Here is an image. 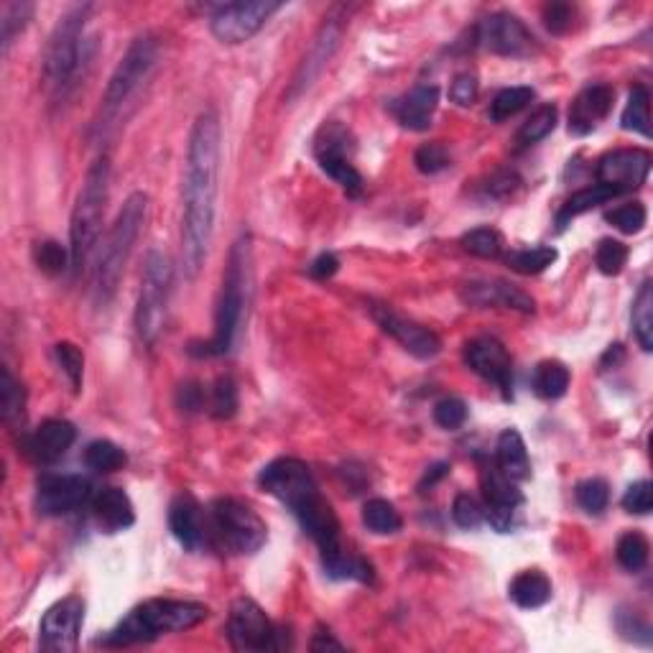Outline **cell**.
<instances>
[{"label":"cell","mask_w":653,"mask_h":653,"mask_svg":"<svg viewBox=\"0 0 653 653\" xmlns=\"http://www.w3.org/2000/svg\"><path fill=\"white\" fill-rule=\"evenodd\" d=\"M212 526L222 544L235 554H256L268 539L261 516L235 498H220L212 503Z\"/></svg>","instance_id":"ba28073f"},{"label":"cell","mask_w":653,"mask_h":653,"mask_svg":"<svg viewBox=\"0 0 653 653\" xmlns=\"http://www.w3.org/2000/svg\"><path fill=\"white\" fill-rule=\"evenodd\" d=\"M363 523L368 526V531L378 536H388V534H398L404 521H401V513L396 511L393 503L383 498H373L365 503L363 508Z\"/></svg>","instance_id":"4dcf8cb0"},{"label":"cell","mask_w":653,"mask_h":653,"mask_svg":"<svg viewBox=\"0 0 653 653\" xmlns=\"http://www.w3.org/2000/svg\"><path fill=\"white\" fill-rule=\"evenodd\" d=\"M67 263L72 266V253H67L54 240H44V243L36 245V266L49 276H59L62 271H67Z\"/></svg>","instance_id":"f6af8a7d"},{"label":"cell","mask_w":653,"mask_h":653,"mask_svg":"<svg viewBox=\"0 0 653 653\" xmlns=\"http://www.w3.org/2000/svg\"><path fill=\"white\" fill-rule=\"evenodd\" d=\"M557 248L551 245H536V248H521L508 253L506 263L516 273H523V276H536V273L546 271L551 263L557 261Z\"/></svg>","instance_id":"d6a6232c"},{"label":"cell","mask_w":653,"mask_h":653,"mask_svg":"<svg viewBox=\"0 0 653 653\" xmlns=\"http://www.w3.org/2000/svg\"><path fill=\"white\" fill-rule=\"evenodd\" d=\"M477 44L498 57H526L534 46V36L511 13H493L475 29Z\"/></svg>","instance_id":"5bb4252c"},{"label":"cell","mask_w":653,"mask_h":653,"mask_svg":"<svg viewBox=\"0 0 653 653\" xmlns=\"http://www.w3.org/2000/svg\"><path fill=\"white\" fill-rule=\"evenodd\" d=\"M340 36H342L340 23L335 21L324 23L322 29H319L317 39H314L312 49H309V54L304 57V62H301L299 72H296L289 97H296L299 92H304L314 80H317L319 74H322V69L327 67V62L332 59V54H335L337 46H340Z\"/></svg>","instance_id":"7402d4cb"},{"label":"cell","mask_w":653,"mask_h":653,"mask_svg":"<svg viewBox=\"0 0 653 653\" xmlns=\"http://www.w3.org/2000/svg\"><path fill=\"white\" fill-rule=\"evenodd\" d=\"M85 620V602L77 595L59 600L46 610L39 628L41 651L49 653H72L80 641V628Z\"/></svg>","instance_id":"7c38bea8"},{"label":"cell","mask_w":653,"mask_h":653,"mask_svg":"<svg viewBox=\"0 0 653 653\" xmlns=\"http://www.w3.org/2000/svg\"><path fill=\"white\" fill-rule=\"evenodd\" d=\"M92 495V485L82 475H46L39 480L36 508L44 516H67L85 506Z\"/></svg>","instance_id":"2e32d148"},{"label":"cell","mask_w":653,"mask_h":653,"mask_svg":"<svg viewBox=\"0 0 653 653\" xmlns=\"http://www.w3.org/2000/svg\"><path fill=\"white\" fill-rule=\"evenodd\" d=\"M483 495H485V518L498 534H506L513 526V513L523 503L521 490L511 477L500 470L483 472Z\"/></svg>","instance_id":"d6986e66"},{"label":"cell","mask_w":653,"mask_h":653,"mask_svg":"<svg viewBox=\"0 0 653 653\" xmlns=\"http://www.w3.org/2000/svg\"><path fill=\"white\" fill-rule=\"evenodd\" d=\"M182 406L187 411H194L202 406V393H199L197 386H182Z\"/></svg>","instance_id":"6f0895ef"},{"label":"cell","mask_w":653,"mask_h":653,"mask_svg":"<svg viewBox=\"0 0 653 653\" xmlns=\"http://www.w3.org/2000/svg\"><path fill=\"white\" fill-rule=\"evenodd\" d=\"M90 16V6H74L72 11L59 18L44 57V74L49 87L64 90L74 77L80 62H85V23Z\"/></svg>","instance_id":"8992f818"},{"label":"cell","mask_w":653,"mask_h":653,"mask_svg":"<svg viewBox=\"0 0 653 653\" xmlns=\"http://www.w3.org/2000/svg\"><path fill=\"white\" fill-rule=\"evenodd\" d=\"M373 319L381 324L383 332H388L393 340L401 342L406 353H411L414 358L432 360V358H437L439 350H442V342H439V337L434 335L432 330H426V327H421V324L401 317V314L393 312L391 307L375 304Z\"/></svg>","instance_id":"ac0fdd59"},{"label":"cell","mask_w":653,"mask_h":653,"mask_svg":"<svg viewBox=\"0 0 653 653\" xmlns=\"http://www.w3.org/2000/svg\"><path fill=\"white\" fill-rule=\"evenodd\" d=\"M648 174H651V154L643 148H618L597 161V184L613 189L615 194L643 187Z\"/></svg>","instance_id":"4fadbf2b"},{"label":"cell","mask_w":653,"mask_h":653,"mask_svg":"<svg viewBox=\"0 0 653 653\" xmlns=\"http://www.w3.org/2000/svg\"><path fill=\"white\" fill-rule=\"evenodd\" d=\"M210 610L189 600H148L125 615L115 631L108 633L105 646H133L151 643L166 633H182L207 620Z\"/></svg>","instance_id":"7a4b0ae2"},{"label":"cell","mask_w":653,"mask_h":653,"mask_svg":"<svg viewBox=\"0 0 653 653\" xmlns=\"http://www.w3.org/2000/svg\"><path fill=\"white\" fill-rule=\"evenodd\" d=\"M452 518L460 529H477L485 518V506H480V500L470 493H460L452 506Z\"/></svg>","instance_id":"c3c4849f"},{"label":"cell","mask_w":653,"mask_h":653,"mask_svg":"<svg viewBox=\"0 0 653 653\" xmlns=\"http://www.w3.org/2000/svg\"><path fill=\"white\" fill-rule=\"evenodd\" d=\"M220 179V120L205 110L192 125L184 171L182 215V261L189 279H197L210 253L217 215V184Z\"/></svg>","instance_id":"6da1fadb"},{"label":"cell","mask_w":653,"mask_h":653,"mask_svg":"<svg viewBox=\"0 0 653 653\" xmlns=\"http://www.w3.org/2000/svg\"><path fill=\"white\" fill-rule=\"evenodd\" d=\"M228 638L238 651H276L281 648L279 631L273 628L271 620L248 597L233 602L228 618Z\"/></svg>","instance_id":"8fae6325"},{"label":"cell","mask_w":653,"mask_h":653,"mask_svg":"<svg viewBox=\"0 0 653 653\" xmlns=\"http://www.w3.org/2000/svg\"><path fill=\"white\" fill-rule=\"evenodd\" d=\"M465 363L470 365L472 373H477L488 383H495L506 396H511L513 365L503 342H498L495 337L470 340L465 345Z\"/></svg>","instance_id":"e0dca14e"},{"label":"cell","mask_w":653,"mask_h":653,"mask_svg":"<svg viewBox=\"0 0 653 653\" xmlns=\"http://www.w3.org/2000/svg\"><path fill=\"white\" fill-rule=\"evenodd\" d=\"M54 353H57L59 365H62L64 375L69 378L74 391H80L82 388V373H85V358H82L80 347L72 345V342H59L54 347Z\"/></svg>","instance_id":"7dc6e473"},{"label":"cell","mask_w":653,"mask_h":653,"mask_svg":"<svg viewBox=\"0 0 653 653\" xmlns=\"http://www.w3.org/2000/svg\"><path fill=\"white\" fill-rule=\"evenodd\" d=\"M544 23L551 34H564L572 26V8L567 3H551L544 11Z\"/></svg>","instance_id":"db71d44e"},{"label":"cell","mask_w":653,"mask_h":653,"mask_svg":"<svg viewBox=\"0 0 653 653\" xmlns=\"http://www.w3.org/2000/svg\"><path fill=\"white\" fill-rule=\"evenodd\" d=\"M279 8L281 3H271V0L220 6L210 18L212 36L222 44H243V41L253 39Z\"/></svg>","instance_id":"30bf717a"},{"label":"cell","mask_w":653,"mask_h":653,"mask_svg":"<svg viewBox=\"0 0 653 653\" xmlns=\"http://www.w3.org/2000/svg\"><path fill=\"white\" fill-rule=\"evenodd\" d=\"M531 100H534V90H531V87H506V90H500L493 103H490V118H493L495 123L513 118V115L521 113Z\"/></svg>","instance_id":"e575fe53"},{"label":"cell","mask_w":653,"mask_h":653,"mask_svg":"<svg viewBox=\"0 0 653 653\" xmlns=\"http://www.w3.org/2000/svg\"><path fill=\"white\" fill-rule=\"evenodd\" d=\"M618 562L620 567L628 569V572H641L648 564V541L646 536L638 534V531H628V534L620 536L618 541Z\"/></svg>","instance_id":"8d00e7d4"},{"label":"cell","mask_w":653,"mask_h":653,"mask_svg":"<svg viewBox=\"0 0 653 653\" xmlns=\"http://www.w3.org/2000/svg\"><path fill=\"white\" fill-rule=\"evenodd\" d=\"M85 462L95 472H115L125 465V452L110 439H97L87 447Z\"/></svg>","instance_id":"d590c367"},{"label":"cell","mask_w":653,"mask_h":653,"mask_svg":"<svg viewBox=\"0 0 653 653\" xmlns=\"http://www.w3.org/2000/svg\"><path fill=\"white\" fill-rule=\"evenodd\" d=\"M340 271V261H337L335 253H322V256L317 258V261L309 266V273H312V279H332L335 273Z\"/></svg>","instance_id":"11a10c76"},{"label":"cell","mask_w":653,"mask_h":653,"mask_svg":"<svg viewBox=\"0 0 653 653\" xmlns=\"http://www.w3.org/2000/svg\"><path fill=\"white\" fill-rule=\"evenodd\" d=\"M498 470L506 477H511L513 483H523L531 477V460H529V449H526V442H523L521 434L516 429H506V432L498 437Z\"/></svg>","instance_id":"4316f807"},{"label":"cell","mask_w":653,"mask_h":653,"mask_svg":"<svg viewBox=\"0 0 653 653\" xmlns=\"http://www.w3.org/2000/svg\"><path fill=\"white\" fill-rule=\"evenodd\" d=\"M467 419V404L462 401V398H442L437 406H434V421H437L442 429H449V432H455V429H460L462 424H465Z\"/></svg>","instance_id":"681fc988"},{"label":"cell","mask_w":653,"mask_h":653,"mask_svg":"<svg viewBox=\"0 0 653 653\" xmlns=\"http://www.w3.org/2000/svg\"><path fill=\"white\" fill-rule=\"evenodd\" d=\"M462 299L472 307H503L516 312H534V299L506 281H470L462 286Z\"/></svg>","instance_id":"ffe728a7"},{"label":"cell","mask_w":653,"mask_h":653,"mask_svg":"<svg viewBox=\"0 0 653 653\" xmlns=\"http://www.w3.org/2000/svg\"><path fill=\"white\" fill-rule=\"evenodd\" d=\"M605 220H608L613 228H618L620 233L636 235L641 233L643 225H646L648 212L641 202H628V205H620L615 207V210H610L608 215H605Z\"/></svg>","instance_id":"ab89813d"},{"label":"cell","mask_w":653,"mask_h":653,"mask_svg":"<svg viewBox=\"0 0 653 653\" xmlns=\"http://www.w3.org/2000/svg\"><path fill=\"white\" fill-rule=\"evenodd\" d=\"M169 529L177 541L187 549H197L205 539V523H202V508L192 495H179L169 508Z\"/></svg>","instance_id":"d4e9b609"},{"label":"cell","mask_w":653,"mask_h":653,"mask_svg":"<svg viewBox=\"0 0 653 653\" xmlns=\"http://www.w3.org/2000/svg\"><path fill=\"white\" fill-rule=\"evenodd\" d=\"M477 92H480V85H477L475 74H470V72L457 74L455 82H452V87H449V97H452V103L462 105V108H467V105L475 103Z\"/></svg>","instance_id":"f5cc1de1"},{"label":"cell","mask_w":653,"mask_h":653,"mask_svg":"<svg viewBox=\"0 0 653 653\" xmlns=\"http://www.w3.org/2000/svg\"><path fill=\"white\" fill-rule=\"evenodd\" d=\"M309 648H312V651H342V643L340 641H335V638L330 636V633H324V631H319V633H314V638H312V643H309Z\"/></svg>","instance_id":"9f6ffc18"},{"label":"cell","mask_w":653,"mask_h":653,"mask_svg":"<svg viewBox=\"0 0 653 653\" xmlns=\"http://www.w3.org/2000/svg\"><path fill=\"white\" fill-rule=\"evenodd\" d=\"M414 164L421 174H439V171H444L449 166V151L442 143H424L416 151Z\"/></svg>","instance_id":"f907efd6"},{"label":"cell","mask_w":653,"mask_h":653,"mask_svg":"<svg viewBox=\"0 0 653 653\" xmlns=\"http://www.w3.org/2000/svg\"><path fill=\"white\" fill-rule=\"evenodd\" d=\"M511 597L518 608L523 610H536L541 605L551 600V582L544 572H536V569H529V572H521L516 580L511 582Z\"/></svg>","instance_id":"83f0119b"},{"label":"cell","mask_w":653,"mask_h":653,"mask_svg":"<svg viewBox=\"0 0 653 653\" xmlns=\"http://www.w3.org/2000/svg\"><path fill=\"white\" fill-rule=\"evenodd\" d=\"M633 332H636L638 345L651 353L653 350V284L643 281L636 301H633Z\"/></svg>","instance_id":"f546056e"},{"label":"cell","mask_w":653,"mask_h":653,"mask_svg":"<svg viewBox=\"0 0 653 653\" xmlns=\"http://www.w3.org/2000/svg\"><path fill=\"white\" fill-rule=\"evenodd\" d=\"M462 248L477 258H498L503 253V238L493 228H477L462 235Z\"/></svg>","instance_id":"f35d334b"},{"label":"cell","mask_w":653,"mask_h":653,"mask_svg":"<svg viewBox=\"0 0 653 653\" xmlns=\"http://www.w3.org/2000/svg\"><path fill=\"white\" fill-rule=\"evenodd\" d=\"M577 503H580L587 513H592V516L602 513L610 503L608 483H605V480H600V477L582 480V483L577 485Z\"/></svg>","instance_id":"60d3db41"},{"label":"cell","mask_w":653,"mask_h":653,"mask_svg":"<svg viewBox=\"0 0 653 653\" xmlns=\"http://www.w3.org/2000/svg\"><path fill=\"white\" fill-rule=\"evenodd\" d=\"M156 59H159V44L154 41V36H138L128 52L123 54L120 64L115 67L113 77H110L108 87H105L103 108L108 115H115L123 108L128 100L133 97V92L146 82V77L154 69Z\"/></svg>","instance_id":"9c48e42d"},{"label":"cell","mask_w":653,"mask_h":653,"mask_svg":"<svg viewBox=\"0 0 653 653\" xmlns=\"http://www.w3.org/2000/svg\"><path fill=\"white\" fill-rule=\"evenodd\" d=\"M534 388L546 401H557L567 393L569 388V370L559 360H546L536 368L534 373Z\"/></svg>","instance_id":"1f68e13d"},{"label":"cell","mask_w":653,"mask_h":653,"mask_svg":"<svg viewBox=\"0 0 653 653\" xmlns=\"http://www.w3.org/2000/svg\"><path fill=\"white\" fill-rule=\"evenodd\" d=\"M92 511H95L97 521L103 523L105 529H110V531L131 529L133 521H136L131 498H128V495H125L120 488L100 490V493L92 498Z\"/></svg>","instance_id":"484cf974"},{"label":"cell","mask_w":653,"mask_h":653,"mask_svg":"<svg viewBox=\"0 0 653 653\" xmlns=\"http://www.w3.org/2000/svg\"><path fill=\"white\" fill-rule=\"evenodd\" d=\"M613 108V90L608 85H592L574 97L569 110V133L572 136H587L597 128L600 120L608 118Z\"/></svg>","instance_id":"44dd1931"},{"label":"cell","mask_w":653,"mask_h":653,"mask_svg":"<svg viewBox=\"0 0 653 653\" xmlns=\"http://www.w3.org/2000/svg\"><path fill=\"white\" fill-rule=\"evenodd\" d=\"M554 128H557V108H554V105H544V108L536 110V113L523 123V128L518 131V143L531 146V143L544 141Z\"/></svg>","instance_id":"74e56055"},{"label":"cell","mask_w":653,"mask_h":653,"mask_svg":"<svg viewBox=\"0 0 653 653\" xmlns=\"http://www.w3.org/2000/svg\"><path fill=\"white\" fill-rule=\"evenodd\" d=\"M623 508L628 513H636V516H646L653 508V493L651 483L648 480H638L631 488L625 490L623 495Z\"/></svg>","instance_id":"816d5d0a"},{"label":"cell","mask_w":653,"mask_h":653,"mask_svg":"<svg viewBox=\"0 0 653 653\" xmlns=\"http://www.w3.org/2000/svg\"><path fill=\"white\" fill-rule=\"evenodd\" d=\"M174 268L161 250H151L143 266L141 299L136 309V332L146 345H154L166 322V304L171 294Z\"/></svg>","instance_id":"52a82bcc"},{"label":"cell","mask_w":653,"mask_h":653,"mask_svg":"<svg viewBox=\"0 0 653 653\" xmlns=\"http://www.w3.org/2000/svg\"><path fill=\"white\" fill-rule=\"evenodd\" d=\"M595 263L597 268H600V273H605V276H618L625 263H628V248H625L620 240H600L595 253Z\"/></svg>","instance_id":"7bdbcfd3"},{"label":"cell","mask_w":653,"mask_h":653,"mask_svg":"<svg viewBox=\"0 0 653 653\" xmlns=\"http://www.w3.org/2000/svg\"><path fill=\"white\" fill-rule=\"evenodd\" d=\"M651 97H648L646 87H633L631 97H628V105L623 110V118H620V125L625 131L641 133V136H651Z\"/></svg>","instance_id":"836d02e7"},{"label":"cell","mask_w":653,"mask_h":653,"mask_svg":"<svg viewBox=\"0 0 653 653\" xmlns=\"http://www.w3.org/2000/svg\"><path fill=\"white\" fill-rule=\"evenodd\" d=\"M77 439V429L64 419H49L36 429L26 442V452L34 457L36 462H57L67 455V449L72 447Z\"/></svg>","instance_id":"603a6c76"},{"label":"cell","mask_w":653,"mask_h":653,"mask_svg":"<svg viewBox=\"0 0 653 653\" xmlns=\"http://www.w3.org/2000/svg\"><path fill=\"white\" fill-rule=\"evenodd\" d=\"M110 184V161L108 156H100L95 164L87 169V177L82 182L77 202L72 210V225H69V253H72V271H85L87 258L95 250L100 228H103L105 202H108Z\"/></svg>","instance_id":"277c9868"},{"label":"cell","mask_w":653,"mask_h":653,"mask_svg":"<svg viewBox=\"0 0 653 653\" xmlns=\"http://www.w3.org/2000/svg\"><path fill=\"white\" fill-rule=\"evenodd\" d=\"M31 13H34V6H29V3H11L3 11V21H0V29H3V54H8L13 39L26 29V23L31 21Z\"/></svg>","instance_id":"ee69618b"},{"label":"cell","mask_w":653,"mask_h":653,"mask_svg":"<svg viewBox=\"0 0 653 653\" xmlns=\"http://www.w3.org/2000/svg\"><path fill=\"white\" fill-rule=\"evenodd\" d=\"M245 286H248V240L240 238L230 253L228 271L222 279L220 301L215 312V335L202 347L199 355H225L233 347L235 335H238L240 319H243L245 307Z\"/></svg>","instance_id":"5b68a950"},{"label":"cell","mask_w":653,"mask_h":653,"mask_svg":"<svg viewBox=\"0 0 653 653\" xmlns=\"http://www.w3.org/2000/svg\"><path fill=\"white\" fill-rule=\"evenodd\" d=\"M314 154H317L319 166H322L345 192L360 194V189H363V177H360V171L355 169L353 161H350V154H347L345 128H340V125H324L317 138V146H314Z\"/></svg>","instance_id":"9a60e30c"},{"label":"cell","mask_w":653,"mask_h":653,"mask_svg":"<svg viewBox=\"0 0 653 653\" xmlns=\"http://www.w3.org/2000/svg\"><path fill=\"white\" fill-rule=\"evenodd\" d=\"M21 411H23L21 388H18L11 370L3 368V373H0V416H3V421H13L16 416H21Z\"/></svg>","instance_id":"bcb514c9"},{"label":"cell","mask_w":653,"mask_h":653,"mask_svg":"<svg viewBox=\"0 0 653 653\" xmlns=\"http://www.w3.org/2000/svg\"><path fill=\"white\" fill-rule=\"evenodd\" d=\"M439 108V87L419 85L393 103V115L409 131H426Z\"/></svg>","instance_id":"cb8c5ba5"},{"label":"cell","mask_w":653,"mask_h":653,"mask_svg":"<svg viewBox=\"0 0 653 653\" xmlns=\"http://www.w3.org/2000/svg\"><path fill=\"white\" fill-rule=\"evenodd\" d=\"M210 411L215 419H230L238 411V386H235L233 378H220L212 388L210 396Z\"/></svg>","instance_id":"b9f144b4"},{"label":"cell","mask_w":653,"mask_h":653,"mask_svg":"<svg viewBox=\"0 0 653 653\" xmlns=\"http://www.w3.org/2000/svg\"><path fill=\"white\" fill-rule=\"evenodd\" d=\"M146 210L148 197L143 192H136L125 199L123 210L115 217L95 266V296L100 304H108L113 299L115 289H118L125 263L131 258L133 245H136L138 233H141L143 220H146Z\"/></svg>","instance_id":"3957f363"},{"label":"cell","mask_w":653,"mask_h":653,"mask_svg":"<svg viewBox=\"0 0 653 653\" xmlns=\"http://www.w3.org/2000/svg\"><path fill=\"white\" fill-rule=\"evenodd\" d=\"M613 197H618V194H615L613 189L602 187V184H592V187L580 189V192L572 194V197L567 199V205L559 210V215H557L559 230L567 228L569 220H574V217H580V215H585V212L595 210L597 205H605V202H610Z\"/></svg>","instance_id":"f1b7e54d"}]
</instances>
